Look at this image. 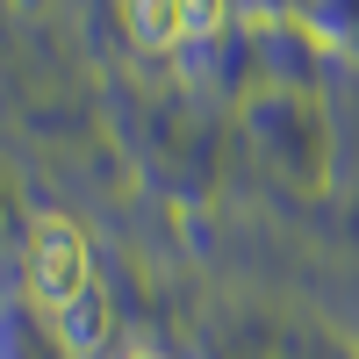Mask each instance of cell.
<instances>
[{
  "label": "cell",
  "instance_id": "3957f363",
  "mask_svg": "<svg viewBox=\"0 0 359 359\" xmlns=\"http://www.w3.org/2000/svg\"><path fill=\"white\" fill-rule=\"evenodd\" d=\"M57 338H65L72 359H94V352L108 345V294H101V287H86L79 302L57 316Z\"/></svg>",
  "mask_w": 359,
  "mask_h": 359
},
{
  "label": "cell",
  "instance_id": "6da1fadb",
  "mask_svg": "<svg viewBox=\"0 0 359 359\" xmlns=\"http://www.w3.org/2000/svg\"><path fill=\"white\" fill-rule=\"evenodd\" d=\"M86 287H94L86 230L72 216H36V223H29V294H36V309L65 316Z\"/></svg>",
  "mask_w": 359,
  "mask_h": 359
},
{
  "label": "cell",
  "instance_id": "7a4b0ae2",
  "mask_svg": "<svg viewBox=\"0 0 359 359\" xmlns=\"http://www.w3.org/2000/svg\"><path fill=\"white\" fill-rule=\"evenodd\" d=\"M216 22H223V8H180V0H137L130 8L137 43H180V36H201Z\"/></svg>",
  "mask_w": 359,
  "mask_h": 359
},
{
  "label": "cell",
  "instance_id": "277c9868",
  "mask_svg": "<svg viewBox=\"0 0 359 359\" xmlns=\"http://www.w3.org/2000/svg\"><path fill=\"white\" fill-rule=\"evenodd\" d=\"M137 359H158V352H137Z\"/></svg>",
  "mask_w": 359,
  "mask_h": 359
}]
</instances>
